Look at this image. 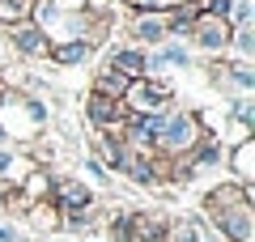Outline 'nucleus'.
I'll return each mask as SVG.
<instances>
[{"mask_svg":"<svg viewBox=\"0 0 255 242\" xmlns=\"http://www.w3.org/2000/svg\"><path fill=\"white\" fill-rule=\"evenodd\" d=\"M255 187L243 183H217L204 191V217L209 230H217L226 242H255V208H251Z\"/></svg>","mask_w":255,"mask_h":242,"instance_id":"nucleus-1","label":"nucleus"},{"mask_svg":"<svg viewBox=\"0 0 255 242\" xmlns=\"http://www.w3.org/2000/svg\"><path fill=\"white\" fill-rule=\"evenodd\" d=\"M47 123H51V107L38 94H30V90H4L0 94V132H4V144L43 140Z\"/></svg>","mask_w":255,"mask_h":242,"instance_id":"nucleus-2","label":"nucleus"},{"mask_svg":"<svg viewBox=\"0 0 255 242\" xmlns=\"http://www.w3.org/2000/svg\"><path fill=\"white\" fill-rule=\"evenodd\" d=\"M200 140H204V127H200V119H196V111L170 107V115H166L162 132H157V140H153V153L166 157V161H174V157H187Z\"/></svg>","mask_w":255,"mask_h":242,"instance_id":"nucleus-3","label":"nucleus"},{"mask_svg":"<svg viewBox=\"0 0 255 242\" xmlns=\"http://www.w3.org/2000/svg\"><path fill=\"white\" fill-rule=\"evenodd\" d=\"M174 102V85L162 77H140V81H128V90L124 98H119V107H124L128 119H136V115H149V111H162Z\"/></svg>","mask_w":255,"mask_h":242,"instance_id":"nucleus-4","label":"nucleus"},{"mask_svg":"<svg viewBox=\"0 0 255 242\" xmlns=\"http://www.w3.org/2000/svg\"><path fill=\"white\" fill-rule=\"evenodd\" d=\"M230 21L226 17H213V13H200L196 17V26H191L187 34V47L191 51H200V55H226L230 51Z\"/></svg>","mask_w":255,"mask_h":242,"instance_id":"nucleus-5","label":"nucleus"},{"mask_svg":"<svg viewBox=\"0 0 255 242\" xmlns=\"http://www.w3.org/2000/svg\"><path fill=\"white\" fill-rule=\"evenodd\" d=\"M51 208L60 217L94 213V208H98V196H94V187H85L81 179H51Z\"/></svg>","mask_w":255,"mask_h":242,"instance_id":"nucleus-6","label":"nucleus"},{"mask_svg":"<svg viewBox=\"0 0 255 242\" xmlns=\"http://www.w3.org/2000/svg\"><path fill=\"white\" fill-rule=\"evenodd\" d=\"M4 34H9V47L17 55V64H43L47 51H51V43L43 38V30L34 21H13V26H4Z\"/></svg>","mask_w":255,"mask_h":242,"instance_id":"nucleus-7","label":"nucleus"},{"mask_svg":"<svg viewBox=\"0 0 255 242\" xmlns=\"http://www.w3.org/2000/svg\"><path fill=\"white\" fill-rule=\"evenodd\" d=\"M128 38H132V47H162L166 43V17L162 13H132V21H128Z\"/></svg>","mask_w":255,"mask_h":242,"instance_id":"nucleus-8","label":"nucleus"},{"mask_svg":"<svg viewBox=\"0 0 255 242\" xmlns=\"http://www.w3.org/2000/svg\"><path fill=\"white\" fill-rule=\"evenodd\" d=\"M209 77L217 81V85H230L234 94H251L255 90V68L251 60H221L209 68Z\"/></svg>","mask_w":255,"mask_h":242,"instance_id":"nucleus-9","label":"nucleus"},{"mask_svg":"<svg viewBox=\"0 0 255 242\" xmlns=\"http://www.w3.org/2000/svg\"><path fill=\"white\" fill-rule=\"evenodd\" d=\"M226 170L234 174V183H243V187H255V140H251V136L226 149Z\"/></svg>","mask_w":255,"mask_h":242,"instance_id":"nucleus-10","label":"nucleus"},{"mask_svg":"<svg viewBox=\"0 0 255 242\" xmlns=\"http://www.w3.org/2000/svg\"><path fill=\"white\" fill-rule=\"evenodd\" d=\"M85 119H90L94 127H111V123H128V115H124V107H119L115 98H102V94H85Z\"/></svg>","mask_w":255,"mask_h":242,"instance_id":"nucleus-11","label":"nucleus"},{"mask_svg":"<svg viewBox=\"0 0 255 242\" xmlns=\"http://www.w3.org/2000/svg\"><path fill=\"white\" fill-rule=\"evenodd\" d=\"M107 68H115L124 81H140L145 77V47H111V55H107Z\"/></svg>","mask_w":255,"mask_h":242,"instance_id":"nucleus-12","label":"nucleus"},{"mask_svg":"<svg viewBox=\"0 0 255 242\" xmlns=\"http://www.w3.org/2000/svg\"><path fill=\"white\" fill-rule=\"evenodd\" d=\"M34 166L38 161L30 157V153H17V149H9V144H0V187H17Z\"/></svg>","mask_w":255,"mask_h":242,"instance_id":"nucleus-13","label":"nucleus"},{"mask_svg":"<svg viewBox=\"0 0 255 242\" xmlns=\"http://www.w3.org/2000/svg\"><path fill=\"white\" fill-rule=\"evenodd\" d=\"M47 60L60 64V68H77V64H90V60H94V47L85 43V38H73V43H51Z\"/></svg>","mask_w":255,"mask_h":242,"instance_id":"nucleus-14","label":"nucleus"},{"mask_svg":"<svg viewBox=\"0 0 255 242\" xmlns=\"http://www.w3.org/2000/svg\"><path fill=\"white\" fill-rule=\"evenodd\" d=\"M162 17H166V38H183V43H187L191 26H196V17H200V4H196V0H187V4L162 13Z\"/></svg>","mask_w":255,"mask_h":242,"instance_id":"nucleus-15","label":"nucleus"},{"mask_svg":"<svg viewBox=\"0 0 255 242\" xmlns=\"http://www.w3.org/2000/svg\"><path fill=\"white\" fill-rule=\"evenodd\" d=\"M166 213H132V238L136 242H162L166 238Z\"/></svg>","mask_w":255,"mask_h":242,"instance_id":"nucleus-16","label":"nucleus"},{"mask_svg":"<svg viewBox=\"0 0 255 242\" xmlns=\"http://www.w3.org/2000/svg\"><path fill=\"white\" fill-rule=\"evenodd\" d=\"M200 238H204V221H196V217H170L162 242H200Z\"/></svg>","mask_w":255,"mask_h":242,"instance_id":"nucleus-17","label":"nucleus"},{"mask_svg":"<svg viewBox=\"0 0 255 242\" xmlns=\"http://www.w3.org/2000/svg\"><path fill=\"white\" fill-rule=\"evenodd\" d=\"M230 51H234V60H255V26L230 30Z\"/></svg>","mask_w":255,"mask_h":242,"instance_id":"nucleus-18","label":"nucleus"},{"mask_svg":"<svg viewBox=\"0 0 255 242\" xmlns=\"http://www.w3.org/2000/svg\"><path fill=\"white\" fill-rule=\"evenodd\" d=\"M124 90H128V81L124 77H119V72L115 68H102L98 72V77H94V94H102V98H124Z\"/></svg>","mask_w":255,"mask_h":242,"instance_id":"nucleus-19","label":"nucleus"},{"mask_svg":"<svg viewBox=\"0 0 255 242\" xmlns=\"http://www.w3.org/2000/svg\"><path fill=\"white\" fill-rule=\"evenodd\" d=\"M30 13H34V0H0V26L30 21Z\"/></svg>","mask_w":255,"mask_h":242,"instance_id":"nucleus-20","label":"nucleus"},{"mask_svg":"<svg viewBox=\"0 0 255 242\" xmlns=\"http://www.w3.org/2000/svg\"><path fill=\"white\" fill-rule=\"evenodd\" d=\"M115 4H124L132 13H170L179 4H187V0H115Z\"/></svg>","mask_w":255,"mask_h":242,"instance_id":"nucleus-21","label":"nucleus"},{"mask_svg":"<svg viewBox=\"0 0 255 242\" xmlns=\"http://www.w3.org/2000/svg\"><path fill=\"white\" fill-rule=\"evenodd\" d=\"M107 234H111V242H132V213H111Z\"/></svg>","mask_w":255,"mask_h":242,"instance_id":"nucleus-22","label":"nucleus"},{"mask_svg":"<svg viewBox=\"0 0 255 242\" xmlns=\"http://www.w3.org/2000/svg\"><path fill=\"white\" fill-rule=\"evenodd\" d=\"M255 9H251V0H234L230 4V26H251Z\"/></svg>","mask_w":255,"mask_h":242,"instance_id":"nucleus-23","label":"nucleus"},{"mask_svg":"<svg viewBox=\"0 0 255 242\" xmlns=\"http://www.w3.org/2000/svg\"><path fill=\"white\" fill-rule=\"evenodd\" d=\"M9 64H17V55H13V47H9V34H4V26H0V72L9 68Z\"/></svg>","mask_w":255,"mask_h":242,"instance_id":"nucleus-24","label":"nucleus"},{"mask_svg":"<svg viewBox=\"0 0 255 242\" xmlns=\"http://www.w3.org/2000/svg\"><path fill=\"white\" fill-rule=\"evenodd\" d=\"M51 9H64V13H85L90 9V0H47Z\"/></svg>","mask_w":255,"mask_h":242,"instance_id":"nucleus-25","label":"nucleus"},{"mask_svg":"<svg viewBox=\"0 0 255 242\" xmlns=\"http://www.w3.org/2000/svg\"><path fill=\"white\" fill-rule=\"evenodd\" d=\"M85 174H90L94 183H107V179H111V174L102 170V161H98V157H85Z\"/></svg>","mask_w":255,"mask_h":242,"instance_id":"nucleus-26","label":"nucleus"},{"mask_svg":"<svg viewBox=\"0 0 255 242\" xmlns=\"http://www.w3.org/2000/svg\"><path fill=\"white\" fill-rule=\"evenodd\" d=\"M0 242H17V230H13V225H4V221H0Z\"/></svg>","mask_w":255,"mask_h":242,"instance_id":"nucleus-27","label":"nucleus"},{"mask_svg":"<svg viewBox=\"0 0 255 242\" xmlns=\"http://www.w3.org/2000/svg\"><path fill=\"white\" fill-rule=\"evenodd\" d=\"M4 191H9V187H0V208H4Z\"/></svg>","mask_w":255,"mask_h":242,"instance_id":"nucleus-28","label":"nucleus"}]
</instances>
